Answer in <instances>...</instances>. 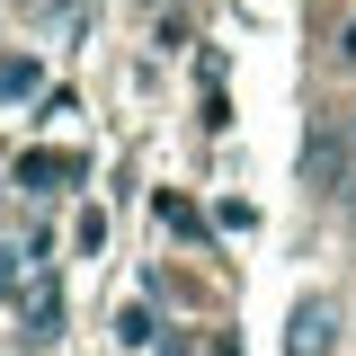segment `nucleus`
<instances>
[{"label": "nucleus", "instance_id": "nucleus-1", "mask_svg": "<svg viewBox=\"0 0 356 356\" xmlns=\"http://www.w3.org/2000/svg\"><path fill=\"white\" fill-rule=\"evenodd\" d=\"M285 348H294V356H330V348H339V303H330V294H303V303H294V339H285Z\"/></svg>", "mask_w": 356, "mask_h": 356}, {"label": "nucleus", "instance_id": "nucleus-2", "mask_svg": "<svg viewBox=\"0 0 356 356\" xmlns=\"http://www.w3.org/2000/svg\"><path fill=\"white\" fill-rule=\"evenodd\" d=\"M339 161H348V152H339V134H312V143H303V178L321 187V196H339Z\"/></svg>", "mask_w": 356, "mask_h": 356}, {"label": "nucleus", "instance_id": "nucleus-3", "mask_svg": "<svg viewBox=\"0 0 356 356\" xmlns=\"http://www.w3.org/2000/svg\"><path fill=\"white\" fill-rule=\"evenodd\" d=\"M18 89H36V63H0V98H18Z\"/></svg>", "mask_w": 356, "mask_h": 356}, {"label": "nucleus", "instance_id": "nucleus-4", "mask_svg": "<svg viewBox=\"0 0 356 356\" xmlns=\"http://www.w3.org/2000/svg\"><path fill=\"white\" fill-rule=\"evenodd\" d=\"M339 54H348V63H356V27H348V44H339Z\"/></svg>", "mask_w": 356, "mask_h": 356}, {"label": "nucleus", "instance_id": "nucleus-5", "mask_svg": "<svg viewBox=\"0 0 356 356\" xmlns=\"http://www.w3.org/2000/svg\"><path fill=\"white\" fill-rule=\"evenodd\" d=\"M348 241H356V205H348Z\"/></svg>", "mask_w": 356, "mask_h": 356}]
</instances>
